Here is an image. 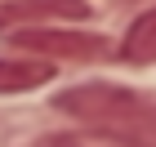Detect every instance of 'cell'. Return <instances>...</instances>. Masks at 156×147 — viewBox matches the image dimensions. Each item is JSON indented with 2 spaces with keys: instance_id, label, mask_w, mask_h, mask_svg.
<instances>
[{
  "instance_id": "6da1fadb",
  "label": "cell",
  "mask_w": 156,
  "mask_h": 147,
  "mask_svg": "<svg viewBox=\"0 0 156 147\" xmlns=\"http://www.w3.org/2000/svg\"><path fill=\"white\" fill-rule=\"evenodd\" d=\"M58 111L94 125L125 147H156V103L125 85H76L58 94Z\"/></svg>"
},
{
  "instance_id": "7a4b0ae2",
  "label": "cell",
  "mask_w": 156,
  "mask_h": 147,
  "mask_svg": "<svg viewBox=\"0 0 156 147\" xmlns=\"http://www.w3.org/2000/svg\"><path fill=\"white\" fill-rule=\"evenodd\" d=\"M13 45L45 58H72V62H94L107 54V40L94 36V31H76V27H27V31H13Z\"/></svg>"
},
{
  "instance_id": "3957f363",
  "label": "cell",
  "mask_w": 156,
  "mask_h": 147,
  "mask_svg": "<svg viewBox=\"0 0 156 147\" xmlns=\"http://www.w3.org/2000/svg\"><path fill=\"white\" fill-rule=\"evenodd\" d=\"M67 18H89L85 0H5L0 5V31H27L31 23H67Z\"/></svg>"
},
{
  "instance_id": "277c9868",
  "label": "cell",
  "mask_w": 156,
  "mask_h": 147,
  "mask_svg": "<svg viewBox=\"0 0 156 147\" xmlns=\"http://www.w3.org/2000/svg\"><path fill=\"white\" fill-rule=\"evenodd\" d=\"M54 80V62L40 58H0V94H27Z\"/></svg>"
},
{
  "instance_id": "5b68a950",
  "label": "cell",
  "mask_w": 156,
  "mask_h": 147,
  "mask_svg": "<svg viewBox=\"0 0 156 147\" xmlns=\"http://www.w3.org/2000/svg\"><path fill=\"white\" fill-rule=\"evenodd\" d=\"M120 58L134 62V67H152L156 62V9L138 13V18L129 23L125 40H120Z\"/></svg>"
},
{
  "instance_id": "8992f818",
  "label": "cell",
  "mask_w": 156,
  "mask_h": 147,
  "mask_svg": "<svg viewBox=\"0 0 156 147\" xmlns=\"http://www.w3.org/2000/svg\"><path fill=\"white\" fill-rule=\"evenodd\" d=\"M36 147H125V143H116V138H107V134H49V138H40Z\"/></svg>"
}]
</instances>
